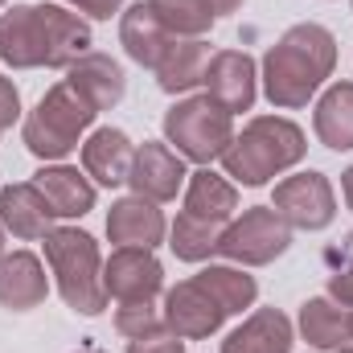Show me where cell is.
Listing matches in <instances>:
<instances>
[{"mask_svg":"<svg viewBox=\"0 0 353 353\" xmlns=\"http://www.w3.org/2000/svg\"><path fill=\"white\" fill-rule=\"evenodd\" d=\"M189 181L185 173V161L176 157L165 140H144L136 144V157H132V173H128V185L136 197H148V201H173L181 193V185Z\"/></svg>","mask_w":353,"mask_h":353,"instance_id":"12","label":"cell"},{"mask_svg":"<svg viewBox=\"0 0 353 353\" xmlns=\"http://www.w3.org/2000/svg\"><path fill=\"white\" fill-rule=\"evenodd\" d=\"M169 234V222L165 214L157 210V201L148 197H119L111 201L107 210V239L115 247H144V251H157Z\"/></svg>","mask_w":353,"mask_h":353,"instance_id":"13","label":"cell"},{"mask_svg":"<svg viewBox=\"0 0 353 353\" xmlns=\"http://www.w3.org/2000/svg\"><path fill=\"white\" fill-rule=\"evenodd\" d=\"M0 8H4V0H0Z\"/></svg>","mask_w":353,"mask_h":353,"instance_id":"38","label":"cell"},{"mask_svg":"<svg viewBox=\"0 0 353 353\" xmlns=\"http://www.w3.org/2000/svg\"><path fill=\"white\" fill-rule=\"evenodd\" d=\"M333 353H353V345H345V350H333Z\"/></svg>","mask_w":353,"mask_h":353,"instance_id":"37","label":"cell"},{"mask_svg":"<svg viewBox=\"0 0 353 353\" xmlns=\"http://www.w3.org/2000/svg\"><path fill=\"white\" fill-rule=\"evenodd\" d=\"M54 210L50 201L41 197V189L33 181H17V185H4L0 189V226L21 239V243H33V239H46L54 230Z\"/></svg>","mask_w":353,"mask_h":353,"instance_id":"14","label":"cell"},{"mask_svg":"<svg viewBox=\"0 0 353 353\" xmlns=\"http://www.w3.org/2000/svg\"><path fill=\"white\" fill-rule=\"evenodd\" d=\"M17 119H21V90L12 79L0 74V132H8Z\"/></svg>","mask_w":353,"mask_h":353,"instance_id":"31","label":"cell"},{"mask_svg":"<svg viewBox=\"0 0 353 353\" xmlns=\"http://www.w3.org/2000/svg\"><path fill=\"white\" fill-rule=\"evenodd\" d=\"M271 210L292 226V230H329L333 218H337V193L329 185V176L316 173V169H304V173H292L283 181H275V193H271Z\"/></svg>","mask_w":353,"mask_h":353,"instance_id":"8","label":"cell"},{"mask_svg":"<svg viewBox=\"0 0 353 353\" xmlns=\"http://www.w3.org/2000/svg\"><path fill=\"white\" fill-rule=\"evenodd\" d=\"M33 185L41 189V197L50 201V210L58 218H87L94 210V185L70 165H46L33 173Z\"/></svg>","mask_w":353,"mask_h":353,"instance_id":"22","label":"cell"},{"mask_svg":"<svg viewBox=\"0 0 353 353\" xmlns=\"http://www.w3.org/2000/svg\"><path fill=\"white\" fill-rule=\"evenodd\" d=\"M296 329L279 308H255L226 341L222 353H292Z\"/></svg>","mask_w":353,"mask_h":353,"instance_id":"21","label":"cell"},{"mask_svg":"<svg viewBox=\"0 0 353 353\" xmlns=\"http://www.w3.org/2000/svg\"><path fill=\"white\" fill-rule=\"evenodd\" d=\"M66 83L79 90L94 111H111V107H119L123 94H128V74H123V66H119L111 54H99V50H90L79 62L66 66Z\"/></svg>","mask_w":353,"mask_h":353,"instance_id":"15","label":"cell"},{"mask_svg":"<svg viewBox=\"0 0 353 353\" xmlns=\"http://www.w3.org/2000/svg\"><path fill=\"white\" fill-rule=\"evenodd\" d=\"M333 70H337V37L316 21H300L283 29L275 46H267L259 62V83L271 107L300 111L333 79Z\"/></svg>","mask_w":353,"mask_h":353,"instance_id":"2","label":"cell"},{"mask_svg":"<svg viewBox=\"0 0 353 353\" xmlns=\"http://www.w3.org/2000/svg\"><path fill=\"white\" fill-rule=\"evenodd\" d=\"M94 119H99V111L62 79V83H54V87L46 90L37 99V107L25 115L21 140H25V148L37 161H66L79 148L83 132H87Z\"/></svg>","mask_w":353,"mask_h":353,"instance_id":"5","label":"cell"},{"mask_svg":"<svg viewBox=\"0 0 353 353\" xmlns=\"http://www.w3.org/2000/svg\"><path fill=\"white\" fill-rule=\"evenodd\" d=\"M210 41L205 37H173V46L165 50L161 66L152 70L157 74V87L165 94H189L193 87L205 83V70H210Z\"/></svg>","mask_w":353,"mask_h":353,"instance_id":"19","label":"cell"},{"mask_svg":"<svg viewBox=\"0 0 353 353\" xmlns=\"http://www.w3.org/2000/svg\"><path fill=\"white\" fill-rule=\"evenodd\" d=\"M74 353H103V350H94V345H87V350H74Z\"/></svg>","mask_w":353,"mask_h":353,"instance_id":"36","label":"cell"},{"mask_svg":"<svg viewBox=\"0 0 353 353\" xmlns=\"http://www.w3.org/2000/svg\"><path fill=\"white\" fill-rule=\"evenodd\" d=\"M292 247V226L271 210V205H251L243 218H230L218 243V255L243 267H267Z\"/></svg>","mask_w":353,"mask_h":353,"instance_id":"7","label":"cell"},{"mask_svg":"<svg viewBox=\"0 0 353 353\" xmlns=\"http://www.w3.org/2000/svg\"><path fill=\"white\" fill-rule=\"evenodd\" d=\"M115 329H119V337L132 341V337H144L152 329H165V312H157L152 304H119Z\"/></svg>","mask_w":353,"mask_h":353,"instance_id":"29","label":"cell"},{"mask_svg":"<svg viewBox=\"0 0 353 353\" xmlns=\"http://www.w3.org/2000/svg\"><path fill=\"white\" fill-rule=\"evenodd\" d=\"M304 157H308V140H304L300 123H292L283 115H255L222 152V169L234 185L259 189L271 176L296 169Z\"/></svg>","mask_w":353,"mask_h":353,"instance_id":"3","label":"cell"},{"mask_svg":"<svg viewBox=\"0 0 353 353\" xmlns=\"http://www.w3.org/2000/svg\"><path fill=\"white\" fill-rule=\"evenodd\" d=\"M46 267L58 283V296L66 300V308L99 316L107 308V292H103V255L99 243L79 226H54L46 234Z\"/></svg>","mask_w":353,"mask_h":353,"instance_id":"4","label":"cell"},{"mask_svg":"<svg viewBox=\"0 0 353 353\" xmlns=\"http://www.w3.org/2000/svg\"><path fill=\"white\" fill-rule=\"evenodd\" d=\"M62 4H70L74 12H83L90 21H111L123 8V0H62Z\"/></svg>","mask_w":353,"mask_h":353,"instance_id":"32","label":"cell"},{"mask_svg":"<svg viewBox=\"0 0 353 353\" xmlns=\"http://www.w3.org/2000/svg\"><path fill=\"white\" fill-rule=\"evenodd\" d=\"M341 197H345V205L353 210V165L341 173Z\"/></svg>","mask_w":353,"mask_h":353,"instance_id":"34","label":"cell"},{"mask_svg":"<svg viewBox=\"0 0 353 353\" xmlns=\"http://www.w3.org/2000/svg\"><path fill=\"white\" fill-rule=\"evenodd\" d=\"M205 4L214 8V17H230V12L243 8V0H205Z\"/></svg>","mask_w":353,"mask_h":353,"instance_id":"33","label":"cell"},{"mask_svg":"<svg viewBox=\"0 0 353 353\" xmlns=\"http://www.w3.org/2000/svg\"><path fill=\"white\" fill-rule=\"evenodd\" d=\"M128 353H185V341L165 325V329H152L144 337H132L128 341Z\"/></svg>","mask_w":353,"mask_h":353,"instance_id":"30","label":"cell"},{"mask_svg":"<svg viewBox=\"0 0 353 353\" xmlns=\"http://www.w3.org/2000/svg\"><path fill=\"white\" fill-rule=\"evenodd\" d=\"M165 144L173 148L181 161H193V165H214L222 161V152L230 148L234 140V115L210 99V94H185L176 99L173 107L165 111Z\"/></svg>","mask_w":353,"mask_h":353,"instance_id":"6","label":"cell"},{"mask_svg":"<svg viewBox=\"0 0 353 353\" xmlns=\"http://www.w3.org/2000/svg\"><path fill=\"white\" fill-rule=\"evenodd\" d=\"M173 37H205L214 29V8L205 0H144Z\"/></svg>","mask_w":353,"mask_h":353,"instance_id":"27","label":"cell"},{"mask_svg":"<svg viewBox=\"0 0 353 353\" xmlns=\"http://www.w3.org/2000/svg\"><path fill=\"white\" fill-rule=\"evenodd\" d=\"M50 296L46 263L33 251H12L0 259V308L8 312H33Z\"/></svg>","mask_w":353,"mask_h":353,"instance_id":"16","label":"cell"},{"mask_svg":"<svg viewBox=\"0 0 353 353\" xmlns=\"http://www.w3.org/2000/svg\"><path fill=\"white\" fill-rule=\"evenodd\" d=\"M132 157H136V144L128 140L123 128H94L83 140V169H87V176H94L107 189L128 185Z\"/></svg>","mask_w":353,"mask_h":353,"instance_id":"18","label":"cell"},{"mask_svg":"<svg viewBox=\"0 0 353 353\" xmlns=\"http://www.w3.org/2000/svg\"><path fill=\"white\" fill-rule=\"evenodd\" d=\"M103 292L115 304H152L165 292V267L144 247H115L103 263Z\"/></svg>","mask_w":353,"mask_h":353,"instance_id":"9","label":"cell"},{"mask_svg":"<svg viewBox=\"0 0 353 353\" xmlns=\"http://www.w3.org/2000/svg\"><path fill=\"white\" fill-rule=\"evenodd\" d=\"M325 267H329V300L353 308V230H345L325 251Z\"/></svg>","mask_w":353,"mask_h":353,"instance_id":"28","label":"cell"},{"mask_svg":"<svg viewBox=\"0 0 353 353\" xmlns=\"http://www.w3.org/2000/svg\"><path fill=\"white\" fill-rule=\"evenodd\" d=\"M197 279L214 292V300H218L230 316H239V312L255 308V300H259V283H255V275H247L243 267L210 263V267H201V271H197Z\"/></svg>","mask_w":353,"mask_h":353,"instance_id":"26","label":"cell"},{"mask_svg":"<svg viewBox=\"0 0 353 353\" xmlns=\"http://www.w3.org/2000/svg\"><path fill=\"white\" fill-rule=\"evenodd\" d=\"M205 94L218 99L230 115H243L259 99V66L247 50H218L205 70Z\"/></svg>","mask_w":353,"mask_h":353,"instance_id":"11","label":"cell"},{"mask_svg":"<svg viewBox=\"0 0 353 353\" xmlns=\"http://www.w3.org/2000/svg\"><path fill=\"white\" fill-rule=\"evenodd\" d=\"M226 308L214 300V292L189 275L173 288H165V325L173 329L181 341H201V337H214L222 325H226Z\"/></svg>","mask_w":353,"mask_h":353,"instance_id":"10","label":"cell"},{"mask_svg":"<svg viewBox=\"0 0 353 353\" xmlns=\"http://www.w3.org/2000/svg\"><path fill=\"white\" fill-rule=\"evenodd\" d=\"M300 337L312 350H345L353 345V308L329 300V296H312L300 304Z\"/></svg>","mask_w":353,"mask_h":353,"instance_id":"20","label":"cell"},{"mask_svg":"<svg viewBox=\"0 0 353 353\" xmlns=\"http://www.w3.org/2000/svg\"><path fill=\"white\" fill-rule=\"evenodd\" d=\"M119 46H123V54H128L136 66L157 70L161 58H165V50L173 46V33H169V29L157 21V12L140 0V4H128V8L119 12Z\"/></svg>","mask_w":353,"mask_h":353,"instance_id":"17","label":"cell"},{"mask_svg":"<svg viewBox=\"0 0 353 353\" xmlns=\"http://www.w3.org/2000/svg\"><path fill=\"white\" fill-rule=\"evenodd\" d=\"M90 54V25L62 4H12L0 12V62L12 70H66Z\"/></svg>","mask_w":353,"mask_h":353,"instance_id":"1","label":"cell"},{"mask_svg":"<svg viewBox=\"0 0 353 353\" xmlns=\"http://www.w3.org/2000/svg\"><path fill=\"white\" fill-rule=\"evenodd\" d=\"M222 230L218 222H205V218H193V214H176V222L169 226V251H173L181 263H205L218 255V243H222Z\"/></svg>","mask_w":353,"mask_h":353,"instance_id":"25","label":"cell"},{"mask_svg":"<svg viewBox=\"0 0 353 353\" xmlns=\"http://www.w3.org/2000/svg\"><path fill=\"white\" fill-rule=\"evenodd\" d=\"M350 4H353V0H350Z\"/></svg>","mask_w":353,"mask_h":353,"instance_id":"39","label":"cell"},{"mask_svg":"<svg viewBox=\"0 0 353 353\" xmlns=\"http://www.w3.org/2000/svg\"><path fill=\"white\" fill-rule=\"evenodd\" d=\"M0 259H4V226H0Z\"/></svg>","mask_w":353,"mask_h":353,"instance_id":"35","label":"cell"},{"mask_svg":"<svg viewBox=\"0 0 353 353\" xmlns=\"http://www.w3.org/2000/svg\"><path fill=\"white\" fill-rule=\"evenodd\" d=\"M312 132L325 148L353 152V83H333L316 99L312 111Z\"/></svg>","mask_w":353,"mask_h":353,"instance_id":"24","label":"cell"},{"mask_svg":"<svg viewBox=\"0 0 353 353\" xmlns=\"http://www.w3.org/2000/svg\"><path fill=\"white\" fill-rule=\"evenodd\" d=\"M185 214L226 226L239 214V189H234V181L214 173L210 165L197 169V173H189V181H185Z\"/></svg>","mask_w":353,"mask_h":353,"instance_id":"23","label":"cell"}]
</instances>
